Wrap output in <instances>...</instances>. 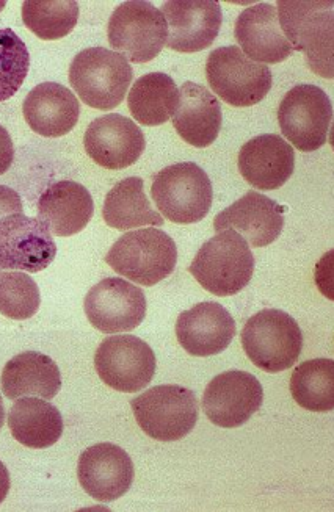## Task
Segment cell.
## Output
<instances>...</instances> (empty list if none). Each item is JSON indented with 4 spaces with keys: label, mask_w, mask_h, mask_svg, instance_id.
Here are the masks:
<instances>
[{
    "label": "cell",
    "mask_w": 334,
    "mask_h": 512,
    "mask_svg": "<svg viewBox=\"0 0 334 512\" xmlns=\"http://www.w3.org/2000/svg\"><path fill=\"white\" fill-rule=\"evenodd\" d=\"M134 69L118 52L90 47L79 52L69 66V83L91 109L112 110L126 98Z\"/></svg>",
    "instance_id": "6da1fadb"
},
{
    "label": "cell",
    "mask_w": 334,
    "mask_h": 512,
    "mask_svg": "<svg viewBox=\"0 0 334 512\" xmlns=\"http://www.w3.org/2000/svg\"><path fill=\"white\" fill-rule=\"evenodd\" d=\"M57 256V245L46 224L15 213L0 218V270L38 273Z\"/></svg>",
    "instance_id": "7c38bea8"
},
{
    "label": "cell",
    "mask_w": 334,
    "mask_h": 512,
    "mask_svg": "<svg viewBox=\"0 0 334 512\" xmlns=\"http://www.w3.org/2000/svg\"><path fill=\"white\" fill-rule=\"evenodd\" d=\"M5 422V409H4V401H2V397H0V428L4 426Z\"/></svg>",
    "instance_id": "d590c367"
},
{
    "label": "cell",
    "mask_w": 334,
    "mask_h": 512,
    "mask_svg": "<svg viewBox=\"0 0 334 512\" xmlns=\"http://www.w3.org/2000/svg\"><path fill=\"white\" fill-rule=\"evenodd\" d=\"M283 228V207L258 192H248L244 198L218 213L214 221L215 231L234 229L251 248L272 245Z\"/></svg>",
    "instance_id": "ac0fdd59"
},
{
    "label": "cell",
    "mask_w": 334,
    "mask_h": 512,
    "mask_svg": "<svg viewBox=\"0 0 334 512\" xmlns=\"http://www.w3.org/2000/svg\"><path fill=\"white\" fill-rule=\"evenodd\" d=\"M222 123V105L211 91L193 82L179 88L173 126L182 140L195 148H207L217 140Z\"/></svg>",
    "instance_id": "7402d4cb"
},
{
    "label": "cell",
    "mask_w": 334,
    "mask_h": 512,
    "mask_svg": "<svg viewBox=\"0 0 334 512\" xmlns=\"http://www.w3.org/2000/svg\"><path fill=\"white\" fill-rule=\"evenodd\" d=\"M264 390L255 375L229 370L215 376L204 390L203 411L220 428H239L261 409Z\"/></svg>",
    "instance_id": "5bb4252c"
},
{
    "label": "cell",
    "mask_w": 334,
    "mask_h": 512,
    "mask_svg": "<svg viewBox=\"0 0 334 512\" xmlns=\"http://www.w3.org/2000/svg\"><path fill=\"white\" fill-rule=\"evenodd\" d=\"M106 262L129 281L153 287L175 271L178 248L164 231L138 229L118 238L107 253Z\"/></svg>",
    "instance_id": "277c9868"
},
{
    "label": "cell",
    "mask_w": 334,
    "mask_h": 512,
    "mask_svg": "<svg viewBox=\"0 0 334 512\" xmlns=\"http://www.w3.org/2000/svg\"><path fill=\"white\" fill-rule=\"evenodd\" d=\"M167 21V46L193 54L207 49L222 27V7L214 0H170L162 11Z\"/></svg>",
    "instance_id": "2e32d148"
},
{
    "label": "cell",
    "mask_w": 334,
    "mask_h": 512,
    "mask_svg": "<svg viewBox=\"0 0 334 512\" xmlns=\"http://www.w3.org/2000/svg\"><path fill=\"white\" fill-rule=\"evenodd\" d=\"M134 476L131 456L118 445H93L80 455L77 466L80 486L98 502H115L128 494Z\"/></svg>",
    "instance_id": "e0dca14e"
},
{
    "label": "cell",
    "mask_w": 334,
    "mask_h": 512,
    "mask_svg": "<svg viewBox=\"0 0 334 512\" xmlns=\"http://www.w3.org/2000/svg\"><path fill=\"white\" fill-rule=\"evenodd\" d=\"M179 88L175 80L164 73L140 77L129 91L128 104L134 119L143 126L154 127L167 123L175 115Z\"/></svg>",
    "instance_id": "83f0119b"
},
{
    "label": "cell",
    "mask_w": 334,
    "mask_h": 512,
    "mask_svg": "<svg viewBox=\"0 0 334 512\" xmlns=\"http://www.w3.org/2000/svg\"><path fill=\"white\" fill-rule=\"evenodd\" d=\"M102 217L107 226L118 231L142 226H164V218L151 209V202L145 195L140 177H128L107 193Z\"/></svg>",
    "instance_id": "4316f807"
},
{
    "label": "cell",
    "mask_w": 334,
    "mask_h": 512,
    "mask_svg": "<svg viewBox=\"0 0 334 512\" xmlns=\"http://www.w3.org/2000/svg\"><path fill=\"white\" fill-rule=\"evenodd\" d=\"M107 37L110 46L128 62L148 63L167 46V21L153 4L131 0L113 11Z\"/></svg>",
    "instance_id": "9c48e42d"
},
{
    "label": "cell",
    "mask_w": 334,
    "mask_h": 512,
    "mask_svg": "<svg viewBox=\"0 0 334 512\" xmlns=\"http://www.w3.org/2000/svg\"><path fill=\"white\" fill-rule=\"evenodd\" d=\"M333 119L328 94L316 85H297L289 90L278 109L284 137L298 151L313 152L327 143Z\"/></svg>",
    "instance_id": "30bf717a"
},
{
    "label": "cell",
    "mask_w": 334,
    "mask_h": 512,
    "mask_svg": "<svg viewBox=\"0 0 334 512\" xmlns=\"http://www.w3.org/2000/svg\"><path fill=\"white\" fill-rule=\"evenodd\" d=\"M278 19L294 51L305 52L319 76L333 79V2H278Z\"/></svg>",
    "instance_id": "7a4b0ae2"
},
{
    "label": "cell",
    "mask_w": 334,
    "mask_h": 512,
    "mask_svg": "<svg viewBox=\"0 0 334 512\" xmlns=\"http://www.w3.org/2000/svg\"><path fill=\"white\" fill-rule=\"evenodd\" d=\"M95 213V202L84 185L60 181L44 190L38 215L52 235L71 237L87 228Z\"/></svg>",
    "instance_id": "cb8c5ba5"
},
{
    "label": "cell",
    "mask_w": 334,
    "mask_h": 512,
    "mask_svg": "<svg viewBox=\"0 0 334 512\" xmlns=\"http://www.w3.org/2000/svg\"><path fill=\"white\" fill-rule=\"evenodd\" d=\"M5 2H0V11L4 10Z\"/></svg>",
    "instance_id": "8d00e7d4"
},
{
    "label": "cell",
    "mask_w": 334,
    "mask_h": 512,
    "mask_svg": "<svg viewBox=\"0 0 334 512\" xmlns=\"http://www.w3.org/2000/svg\"><path fill=\"white\" fill-rule=\"evenodd\" d=\"M176 337L190 356H215L233 342L236 321L222 304L207 301L179 315Z\"/></svg>",
    "instance_id": "d6986e66"
},
{
    "label": "cell",
    "mask_w": 334,
    "mask_h": 512,
    "mask_svg": "<svg viewBox=\"0 0 334 512\" xmlns=\"http://www.w3.org/2000/svg\"><path fill=\"white\" fill-rule=\"evenodd\" d=\"M40 304V289L29 275L19 271L0 273V314L11 320H29Z\"/></svg>",
    "instance_id": "4dcf8cb0"
},
{
    "label": "cell",
    "mask_w": 334,
    "mask_h": 512,
    "mask_svg": "<svg viewBox=\"0 0 334 512\" xmlns=\"http://www.w3.org/2000/svg\"><path fill=\"white\" fill-rule=\"evenodd\" d=\"M85 151L106 170H124L134 165L146 148L142 129L118 113L96 118L84 137Z\"/></svg>",
    "instance_id": "9a60e30c"
},
{
    "label": "cell",
    "mask_w": 334,
    "mask_h": 512,
    "mask_svg": "<svg viewBox=\"0 0 334 512\" xmlns=\"http://www.w3.org/2000/svg\"><path fill=\"white\" fill-rule=\"evenodd\" d=\"M95 368L102 383L110 389L137 394L156 375V354L138 337H107L96 350Z\"/></svg>",
    "instance_id": "8fae6325"
},
{
    "label": "cell",
    "mask_w": 334,
    "mask_h": 512,
    "mask_svg": "<svg viewBox=\"0 0 334 512\" xmlns=\"http://www.w3.org/2000/svg\"><path fill=\"white\" fill-rule=\"evenodd\" d=\"M236 40L240 51L262 65H276L294 54L281 30L276 7L267 2L240 13L236 21Z\"/></svg>",
    "instance_id": "44dd1931"
},
{
    "label": "cell",
    "mask_w": 334,
    "mask_h": 512,
    "mask_svg": "<svg viewBox=\"0 0 334 512\" xmlns=\"http://www.w3.org/2000/svg\"><path fill=\"white\" fill-rule=\"evenodd\" d=\"M237 165L251 187L264 192L278 190L294 174V148L280 135H258L242 146Z\"/></svg>",
    "instance_id": "ffe728a7"
},
{
    "label": "cell",
    "mask_w": 334,
    "mask_h": 512,
    "mask_svg": "<svg viewBox=\"0 0 334 512\" xmlns=\"http://www.w3.org/2000/svg\"><path fill=\"white\" fill-rule=\"evenodd\" d=\"M189 271L212 295L233 296L250 284L255 273V256L237 232H218L201 246Z\"/></svg>",
    "instance_id": "3957f363"
},
{
    "label": "cell",
    "mask_w": 334,
    "mask_h": 512,
    "mask_svg": "<svg viewBox=\"0 0 334 512\" xmlns=\"http://www.w3.org/2000/svg\"><path fill=\"white\" fill-rule=\"evenodd\" d=\"M291 394L298 406L311 412L334 409V361L311 359L295 368L291 378Z\"/></svg>",
    "instance_id": "f1b7e54d"
},
{
    "label": "cell",
    "mask_w": 334,
    "mask_h": 512,
    "mask_svg": "<svg viewBox=\"0 0 334 512\" xmlns=\"http://www.w3.org/2000/svg\"><path fill=\"white\" fill-rule=\"evenodd\" d=\"M8 491H10V473H8L4 462H0V505L7 498Z\"/></svg>",
    "instance_id": "e575fe53"
},
{
    "label": "cell",
    "mask_w": 334,
    "mask_h": 512,
    "mask_svg": "<svg viewBox=\"0 0 334 512\" xmlns=\"http://www.w3.org/2000/svg\"><path fill=\"white\" fill-rule=\"evenodd\" d=\"M0 383L2 392L10 400L26 397L52 400L62 389V375L51 357L26 351L7 362Z\"/></svg>",
    "instance_id": "d4e9b609"
},
{
    "label": "cell",
    "mask_w": 334,
    "mask_h": 512,
    "mask_svg": "<svg viewBox=\"0 0 334 512\" xmlns=\"http://www.w3.org/2000/svg\"><path fill=\"white\" fill-rule=\"evenodd\" d=\"M77 19L76 0H27L22 4V21L41 40L65 38L73 32Z\"/></svg>",
    "instance_id": "f546056e"
},
{
    "label": "cell",
    "mask_w": 334,
    "mask_h": 512,
    "mask_svg": "<svg viewBox=\"0 0 334 512\" xmlns=\"http://www.w3.org/2000/svg\"><path fill=\"white\" fill-rule=\"evenodd\" d=\"M30 68L27 46L11 29L0 30V102L13 98Z\"/></svg>",
    "instance_id": "1f68e13d"
},
{
    "label": "cell",
    "mask_w": 334,
    "mask_h": 512,
    "mask_svg": "<svg viewBox=\"0 0 334 512\" xmlns=\"http://www.w3.org/2000/svg\"><path fill=\"white\" fill-rule=\"evenodd\" d=\"M15 160V146L4 126H0V176L10 170Z\"/></svg>",
    "instance_id": "836d02e7"
},
{
    "label": "cell",
    "mask_w": 334,
    "mask_h": 512,
    "mask_svg": "<svg viewBox=\"0 0 334 512\" xmlns=\"http://www.w3.org/2000/svg\"><path fill=\"white\" fill-rule=\"evenodd\" d=\"M8 426L19 444L35 450L52 447L63 434L59 409L37 397L16 401L8 414Z\"/></svg>",
    "instance_id": "484cf974"
},
{
    "label": "cell",
    "mask_w": 334,
    "mask_h": 512,
    "mask_svg": "<svg viewBox=\"0 0 334 512\" xmlns=\"http://www.w3.org/2000/svg\"><path fill=\"white\" fill-rule=\"evenodd\" d=\"M242 347L248 359L264 372H284L302 354V329L286 312L264 309L245 323Z\"/></svg>",
    "instance_id": "5b68a950"
},
{
    "label": "cell",
    "mask_w": 334,
    "mask_h": 512,
    "mask_svg": "<svg viewBox=\"0 0 334 512\" xmlns=\"http://www.w3.org/2000/svg\"><path fill=\"white\" fill-rule=\"evenodd\" d=\"M22 112L35 134L59 138L76 127L80 105L73 91L60 83L46 82L27 94Z\"/></svg>",
    "instance_id": "603a6c76"
},
{
    "label": "cell",
    "mask_w": 334,
    "mask_h": 512,
    "mask_svg": "<svg viewBox=\"0 0 334 512\" xmlns=\"http://www.w3.org/2000/svg\"><path fill=\"white\" fill-rule=\"evenodd\" d=\"M85 315L91 326L106 334L134 331L146 317V296L137 285L121 278L98 282L85 296Z\"/></svg>",
    "instance_id": "4fadbf2b"
},
{
    "label": "cell",
    "mask_w": 334,
    "mask_h": 512,
    "mask_svg": "<svg viewBox=\"0 0 334 512\" xmlns=\"http://www.w3.org/2000/svg\"><path fill=\"white\" fill-rule=\"evenodd\" d=\"M151 196L157 209L176 224H193L211 210L212 182L206 171L193 162L167 166L154 176Z\"/></svg>",
    "instance_id": "52a82bcc"
},
{
    "label": "cell",
    "mask_w": 334,
    "mask_h": 512,
    "mask_svg": "<svg viewBox=\"0 0 334 512\" xmlns=\"http://www.w3.org/2000/svg\"><path fill=\"white\" fill-rule=\"evenodd\" d=\"M131 408L143 433L159 442H176L189 436L200 415L193 390L176 384L146 390L131 401Z\"/></svg>",
    "instance_id": "8992f818"
},
{
    "label": "cell",
    "mask_w": 334,
    "mask_h": 512,
    "mask_svg": "<svg viewBox=\"0 0 334 512\" xmlns=\"http://www.w3.org/2000/svg\"><path fill=\"white\" fill-rule=\"evenodd\" d=\"M207 82L218 98L233 107H251L272 88L269 66L253 62L239 46L218 47L207 57Z\"/></svg>",
    "instance_id": "ba28073f"
},
{
    "label": "cell",
    "mask_w": 334,
    "mask_h": 512,
    "mask_svg": "<svg viewBox=\"0 0 334 512\" xmlns=\"http://www.w3.org/2000/svg\"><path fill=\"white\" fill-rule=\"evenodd\" d=\"M21 196L7 187V185H0V218L8 217V215H15V213H22Z\"/></svg>",
    "instance_id": "d6a6232c"
}]
</instances>
